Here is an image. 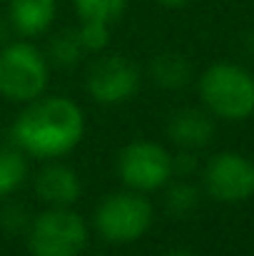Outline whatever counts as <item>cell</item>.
Segmentation results:
<instances>
[{
  "mask_svg": "<svg viewBox=\"0 0 254 256\" xmlns=\"http://www.w3.org/2000/svg\"><path fill=\"white\" fill-rule=\"evenodd\" d=\"M83 107L60 94L38 97L18 112L10 124V142L33 160H63L85 137Z\"/></svg>",
  "mask_w": 254,
  "mask_h": 256,
  "instance_id": "6da1fadb",
  "label": "cell"
},
{
  "mask_svg": "<svg viewBox=\"0 0 254 256\" xmlns=\"http://www.w3.org/2000/svg\"><path fill=\"white\" fill-rule=\"evenodd\" d=\"M50 85V62L30 40L5 42L0 48V97L28 104L45 94Z\"/></svg>",
  "mask_w": 254,
  "mask_h": 256,
  "instance_id": "7a4b0ae2",
  "label": "cell"
},
{
  "mask_svg": "<svg viewBox=\"0 0 254 256\" xmlns=\"http://www.w3.org/2000/svg\"><path fill=\"white\" fill-rule=\"evenodd\" d=\"M199 100L219 120L239 122L254 112V78L234 62H214L199 75Z\"/></svg>",
  "mask_w": 254,
  "mask_h": 256,
  "instance_id": "3957f363",
  "label": "cell"
},
{
  "mask_svg": "<svg viewBox=\"0 0 254 256\" xmlns=\"http://www.w3.org/2000/svg\"><path fill=\"white\" fill-rule=\"evenodd\" d=\"M155 222V206L147 194L125 189L107 194L92 214L95 232L110 244H132L142 239Z\"/></svg>",
  "mask_w": 254,
  "mask_h": 256,
  "instance_id": "277c9868",
  "label": "cell"
},
{
  "mask_svg": "<svg viewBox=\"0 0 254 256\" xmlns=\"http://www.w3.org/2000/svg\"><path fill=\"white\" fill-rule=\"evenodd\" d=\"M87 239V222L70 206H48L25 229L28 252L33 256H80Z\"/></svg>",
  "mask_w": 254,
  "mask_h": 256,
  "instance_id": "5b68a950",
  "label": "cell"
},
{
  "mask_svg": "<svg viewBox=\"0 0 254 256\" xmlns=\"http://www.w3.org/2000/svg\"><path fill=\"white\" fill-rule=\"evenodd\" d=\"M117 174L122 184L132 192L150 194L165 189L172 174V152L152 140H135L122 147L117 157Z\"/></svg>",
  "mask_w": 254,
  "mask_h": 256,
  "instance_id": "8992f818",
  "label": "cell"
},
{
  "mask_svg": "<svg viewBox=\"0 0 254 256\" xmlns=\"http://www.w3.org/2000/svg\"><path fill=\"white\" fill-rule=\"evenodd\" d=\"M140 68L122 55H105L87 70V94L100 104H122L140 90Z\"/></svg>",
  "mask_w": 254,
  "mask_h": 256,
  "instance_id": "52a82bcc",
  "label": "cell"
},
{
  "mask_svg": "<svg viewBox=\"0 0 254 256\" xmlns=\"http://www.w3.org/2000/svg\"><path fill=\"white\" fill-rule=\"evenodd\" d=\"M202 182L217 202H244L254 194V162L239 152H219L207 162Z\"/></svg>",
  "mask_w": 254,
  "mask_h": 256,
  "instance_id": "ba28073f",
  "label": "cell"
},
{
  "mask_svg": "<svg viewBox=\"0 0 254 256\" xmlns=\"http://www.w3.org/2000/svg\"><path fill=\"white\" fill-rule=\"evenodd\" d=\"M35 194L48 206H73L83 194V182L73 167L50 160L35 176Z\"/></svg>",
  "mask_w": 254,
  "mask_h": 256,
  "instance_id": "9c48e42d",
  "label": "cell"
},
{
  "mask_svg": "<svg viewBox=\"0 0 254 256\" xmlns=\"http://www.w3.org/2000/svg\"><path fill=\"white\" fill-rule=\"evenodd\" d=\"M58 18V0H8V25L25 40L45 35Z\"/></svg>",
  "mask_w": 254,
  "mask_h": 256,
  "instance_id": "30bf717a",
  "label": "cell"
},
{
  "mask_svg": "<svg viewBox=\"0 0 254 256\" xmlns=\"http://www.w3.org/2000/svg\"><path fill=\"white\" fill-rule=\"evenodd\" d=\"M167 137L179 150H202L214 137V122L207 112L184 107L177 110L167 122Z\"/></svg>",
  "mask_w": 254,
  "mask_h": 256,
  "instance_id": "8fae6325",
  "label": "cell"
},
{
  "mask_svg": "<svg viewBox=\"0 0 254 256\" xmlns=\"http://www.w3.org/2000/svg\"><path fill=\"white\" fill-rule=\"evenodd\" d=\"M147 72L152 82L160 85L162 90H182L192 80V65L177 52H162L152 58Z\"/></svg>",
  "mask_w": 254,
  "mask_h": 256,
  "instance_id": "7c38bea8",
  "label": "cell"
},
{
  "mask_svg": "<svg viewBox=\"0 0 254 256\" xmlns=\"http://www.w3.org/2000/svg\"><path fill=\"white\" fill-rule=\"evenodd\" d=\"M28 172V154L13 142H0V199L20 189Z\"/></svg>",
  "mask_w": 254,
  "mask_h": 256,
  "instance_id": "4fadbf2b",
  "label": "cell"
},
{
  "mask_svg": "<svg viewBox=\"0 0 254 256\" xmlns=\"http://www.w3.org/2000/svg\"><path fill=\"white\" fill-rule=\"evenodd\" d=\"M83 55L85 50L78 40V30H63V32L53 35L48 42V50H45L48 62L58 65V68H75L83 60Z\"/></svg>",
  "mask_w": 254,
  "mask_h": 256,
  "instance_id": "5bb4252c",
  "label": "cell"
},
{
  "mask_svg": "<svg viewBox=\"0 0 254 256\" xmlns=\"http://www.w3.org/2000/svg\"><path fill=\"white\" fill-rule=\"evenodd\" d=\"M130 0H73L80 20H102L107 25L117 22L127 10Z\"/></svg>",
  "mask_w": 254,
  "mask_h": 256,
  "instance_id": "9a60e30c",
  "label": "cell"
},
{
  "mask_svg": "<svg viewBox=\"0 0 254 256\" xmlns=\"http://www.w3.org/2000/svg\"><path fill=\"white\" fill-rule=\"evenodd\" d=\"M197 204H199V189L184 179L169 184L165 192V206L172 216H187L189 212H194Z\"/></svg>",
  "mask_w": 254,
  "mask_h": 256,
  "instance_id": "2e32d148",
  "label": "cell"
},
{
  "mask_svg": "<svg viewBox=\"0 0 254 256\" xmlns=\"http://www.w3.org/2000/svg\"><path fill=\"white\" fill-rule=\"evenodd\" d=\"M78 40L85 52H102L110 45V25L102 20H80Z\"/></svg>",
  "mask_w": 254,
  "mask_h": 256,
  "instance_id": "e0dca14e",
  "label": "cell"
},
{
  "mask_svg": "<svg viewBox=\"0 0 254 256\" xmlns=\"http://www.w3.org/2000/svg\"><path fill=\"white\" fill-rule=\"evenodd\" d=\"M28 224H30V219H28V214H25V206H18V204H10V206H5L3 212H0V226L5 229V232H25L28 229Z\"/></svg>",
  "mask_w": 254,
  "mask_h": 256,
  "instance_id": "ac0fdd59",
  "label": "cell"
},
{
  "mask_svg": "<svg viewBox=\"0 0 254 256\" xmlns=\"http://www.w3.org/2000/svg\"><path fill=\"white\" fill-rule=\"evenodd\" d=\"M197 167H199V162H197L194 150H179L177 154H172V174L189 176L197 172Z\"/></svg>",
  "mask_w": 254,
  "mask_h": 256,
  "instance_id": "d6986e66",
  "label": "cell"
},
{
  "mask_svg": "<svg viewBox=\"0 0 254 256\" xmlns=\"http://www.w3.org/2000/svg\"><path fill=\"white\" fill-rule=\"evenodd\" d=\"M8 35H10V25H8V20L0 18V48L8 42Z\"/></svg>",
  "mask_w": 254,
  "mask_h": 256,
  "instance_id": "ffe728a7",
  "label": "cell"
},
{
  "mask_svg": "<svg viewBox=\"0 0 254 256\" xmlns=\"http://www.w3.org/2000/svg\"><path fill=\"white\" fill-rule=\"evenodd\" d=\"M160 5H165V8H182V5H187L189 0H157Z\"/></svg>",
  "mask_w": 254,
  "mask_h": 256,
  "instance_id": "44dd1931",
  "label": "cell"
},
{
  "mask_svg": "<svg viewBox=\"0 0 254 256\" xmlns=\"http://www.w3.org/2000/svg\"><path fill=\"white\" fill-rule=\"evenodd\" d=\"M165 256H197V254H192V252H169Z\"/></svg>",
  "mask_w": 254,
  "mask_h": 256,
  "instance_id": "7402d4cb",
  "label": "cell"
}]
</instances>
